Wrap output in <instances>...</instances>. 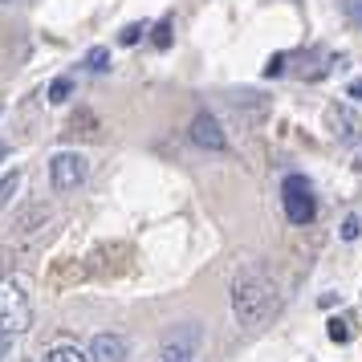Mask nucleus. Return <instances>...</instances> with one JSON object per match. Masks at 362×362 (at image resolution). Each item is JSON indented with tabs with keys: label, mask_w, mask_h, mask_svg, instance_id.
<instances>
[{
	"label": "nucleus",
	"mask_w": 362,
	"mask_h": 362,
	"mask_svg": "<svg viewBox=\"0 0 362 362\" xmlns=\"http://www.w3.org/2000/svg\"><path fill=\"white\" fill-rule=\"evenodd\" d=\"M277 310V285L264 273L261 264H245L236 281H232V313L236 322L248 329H257L261 322H269V313Z\"/></svg>",
	"instance_id": "f257e3e1"
},
{
	"label": "nucleus",
	"mask_w": 362,
	"mask_h": 362,
	"mask_svg": "<svg viewBox=\"0 0 362 362\" xmlns=\"http://www.w3.org/2000/svg\"><path fill=\"white\" fill-rule=\"evenodd\" d=\"M281 204H285V216H289V224H313V216H317V199H313V183L305 175H289V180L281 183Z\"/></svg>",
	"instance_id": "f03ea898"
},
{
	"label": "nucleus",
	"mask_w": 362,
	"mask_h": 362,
	"mask_svg": "<svg viewBox=\"0 0 362 362\" xmlns=\"http://www.w3.org/2000/svg\"><path fill=\"white\" fill-rule=\"evenodd\" d=\"M199 346H204V329L196 322H183V326H171L159 342V362H196Z\"/></svg>",
	"instance_id": "7ed1b4c3"
},
{
	"label": "nucleus",
	"mask_w": 362,
	"mask_h": 362,
	"mask_svg": "<svg viewBox=\"0 0 362 362\" xmlns=\"http://www.w3.org/2000/svg\"><path fill=\"white\" fill-rule=\"evenodd\" d=\"M33 322V305L21 293V285L0 281V334H25Z\"/></svg>",
	"instance_id": "20e7f679"
},
{
	"label": "nucleus",
	"mask_w": 362,
	"mask_h": 362,
	"mask_svg": "<svg viewBox=\"0 0 362 362\" xmlns=\"http://www.w3.org/2000/svg\"><path fill=\"white\" fill-rule=\"evenodd\" d=\"M86 180V159L82 155H74V151H62V155H53L49 163V183L53 192H74L78 183Z\"/></svg>",
	"instance_id": "39448f33"
},
{
	"label": "nucleus",
	"mask_w": 362,
	"mask_h": 362,
	"mask_svg": "<svg viewBox=\"0 0 362 362\" xmlns=\"http://www.w3.org/2000/svg\"><path fill=\"white\" fill-rule=\"evenodd\" d=\"M192 143H196V147H208V151H224L228 147V139H224V131H220L216 115L199 110V115L192 118Z\"/></svg>",
	"instance_id": "423d86ee"
},
{
	"label": "nucleus",
	"mask_w": 362,
	"mask_h": 362,
	"mask_svg": "<svg viewBox=\"0 0 362 362\" xmlns=\"http://www.w3.org/2000/svg\"><path fill=\"white\" fill-rule=\"evenodd\" d=\"M90 358L94 362H122L127 358V338L122 334H98L90 342Z\"/></svg>",
	"instance_id": "0eeeda50"
},
{
	"label": "nucleus",
	"mask_w": 362,
	"mask_h": 362,
	"mask_svg": "<svg viewBox=\"0 0 362 362\" xmlns=\"http://www.w3.org/2000/svg\"><path fill=\"white\" fill-rule=\"evenodd\" d=\"M41 362H94V358H90L86 350H78V346H53Z\"/></svg>",
	"instance_id": "6e6552de"
},
{
	"label": "nucleus",
	"mask_w": 362,
	"mask_h": 362,
	"mask_svg": "<svg viewBox=\"0 0 362 362\" xmlns=\"http://www.w3.org/2000/svg\"><path fill=\"white\" fill-rule=\"evenodd\" d=\"M106 66H110V49H102V45H94V49L86 53V69H94V74H102Z\"/></svg>",
	"instance_id": "1a4fd4ad"
},
{
	"label": "nucleus",
	"mask_w": 362,
	"mask_h": 362,
	"mask_svg": "<svg viewBox=\"0 0 362 362\" xmlns=\"http://www.w3.org/2000/svg\"><path fill=\"white\" fill-rule=\"evenodd\" d=\"M17 183H21V175H17V171H13V175H4V180H0V212H4V208H8V199L17 196Z\"/></svg>",
	"instance_id": "9d476101"
},
{
	"label": "nucleus",
	"mask_w": 362,
	"mask_h": 362,
	"mask_svg": "<svg viewBox=\"0 0 362 362\" xmlns=\"http://www.w3.org/2000/svg\"><path fill=\"white\" fill-rule=\"evenodd\" d=\"M329 338H334V342H350V322H346V317H334V322H329Z\"/></svg>",
	"instance_id": "9b49d317"
},
{
	"label": "nucleus",
	"mask_w": 362,
	"mask_h": 362,
	"mask_svg": "<svg viewBox=\"0 0 362 362\" xmlns=\"http://www.w3.org/2000/svg\"><path fill=\"white\" fill-rule=\"evenodd\" d=\"M143 33H147V25H127V29L118 33V45H134Z\"/></svg>",
	"instance_id": "f8f14e48"
},
{
	"label": "nucleus",
	"mask_w": 362,
	"mask_h": 362,
	"mask_svg": "<svg viewBox=\"0 0 362 362\" xmlns=\"http://www.w3.org/2000/svg\"><path fill=\"white\" fill-rule=\"evenodd\" d=\"M358 232H362V220L358 216H346L342 220V240H358Z\"/></svg>",
	"instance_id": "ddd939ff"
},
{
	"label": "nucleus",
	"mask_w": 362,
	"mask_h": 362,
	"mask_svg": "<svg viewBox=\"0 0 362 362\" xmlns=\"http://www.w3.org/2000/svg\"><path fill=\"white\" fill-rule=\"evenodd\" d=\"M69 98V82L66 78H57V82L49 86V102H66Z\"/></svg>",
	"instance_id": "4468645a"
},
{
	"label": "nucleus",
	"mask_w": 362,
	"mask_h": 362,
	"mask_svg": "<svg viewBox=\"0 0 362 362\" xmlns=\"http://www.w3.org/2000/svg\"><path fill=\"white\" fill-rule=\"evenodd\" d=\"M155 45H159V49L171 45V21H159V29H155Z\"/></svg>",
	"instance_id": "2eb2a0df"
},
{
	"label": "nucleus",
	"mask_w": 362,
	"mask_h": 362,
	"mask_svg": "<svg viewBox=\"0 0 362 362\" xmlns=\"http://www.w3.org/2000/svg\"><path fill=\"white\" fill-rule=\"evenodd\" d=\"M285 69V53H277V57H269V66H264V74L273 78V74H281Z\"/></svg>",
	"instance_id": "dca6fc26"
},
{
	"label": "nucleus",
	"mask_w": 362,
	"mask_h": 362,
	"mask_svg": "<svg viewBox=\"0 0 362 362\" xmlns=\"http://www.w3.org/2000/svg\"><path fill=\"white\" fill-rule=\"evenodd\" d=\"M8 350H13V334H0V362L8 358Z\"/></svg>",
	"instance_id": "f3484780"
},
{
	"label": "nucleus",
	"mask_w": 362,
	"mask_h": 362,
	"mask_svg": "<svg viewBox=\"0 0 362 362\" xmlns=\"http://www.w3.org/2000/svg\"><path fill=\"white\" fill-rule=\"evenodd\" d=\"M346 94H350V98L358 102L362 106V78H354V82H350V90H346Z\"/></svg>",
	"instance_id": "a211bd4d"
},
{
	"label": "nucleus",
	"mask_w": 362,
	"mask_h": 362,
	"mask_svg": "<svg viewBox=\"0 0 362 362\" xmlns=\"http://www.w3.org/2000/svg\"><path fill=\"white\" fill-rule=\"evenodd\" d=\"M0 4H21V0H0Z\"/></svg>",
	"instance_id": "6ab92c4d"
},
{
	"label": "nucleus",
	"mask_w": 362,
	"mask_h": 362,
	"mask_svg": "<svg viewBox=\"0 0 362 362\" xmlns=\"http://www.w3.org/2000/svg\"><path fill=\"white\" fill-rule=\"evenodd\" d=\"M4 151H8V147H4V143H0V159H4Z\"/></svg>",
	"instance_id": "aec40b11"
}]
</instances>
